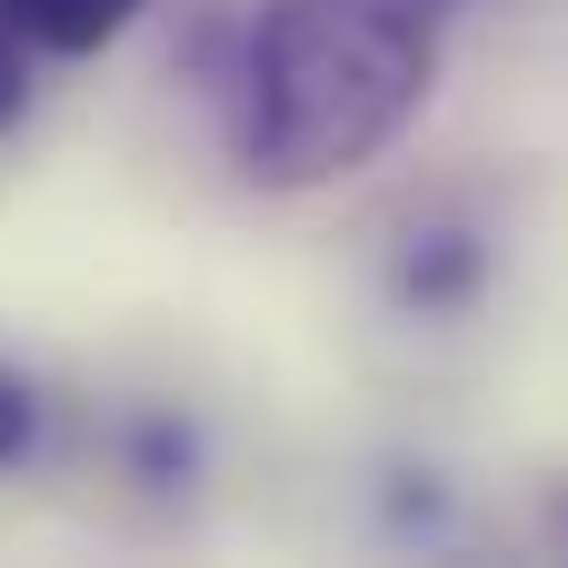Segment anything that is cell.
<instances>
[{"instance_id":"7a4b0ae2","label":"cell","mask_w":568,"mask_h":568,"mask_svg":"<svg viewBox=\"0 0 568 568\" xmlns=\"http://www.w3.org/2000/svg\"><path fill=\"white\" fill-rule=\"evenodd\" d=\"M140 10H150V0H0V20L20 30L30 60H90V50H110Z\"/></svg>"},{"instance_id":"6da1fadb","label":"cell","mask_w":568,"mask_h":568,"mask_svg":"<svg viewBox=\"0 0 568 568\" xmlns=\"http://www.w3.org/2000/svg\"><path fill=\"white\" fill-rule=\"evenodd\" d=\"M459 0H260L230 150L260 190H329L369 170L439 90V30Z\"/></svg>"},{"instance_id":"277c9868","label":"cell","mask_w":568,"mask_h":568,"mask_svg":"<svg viewBox=\"0 0 568 568\" xmlns=\"http://www.w3.org/2000/svg\"><path fill=\"white\" fill-rule=\"evenodd\" d=\"M30 110V50H20V30L0 20V130Z\"/></svg>"},{"instance_id":"3957f363","label":"cell","mask_w":568,"mask_h":568,"mask_svg":"<svg viewBox=\"0 0 568 568\" xmlns=\"http://www.w3.org/2000/svg\"><path fill=\"white\" fill-rule=\"evenodd\" d=\"M40 449V379L0 359V469H20Z\"/></svg>"},{"instance_id":"5b68a950","label":"cell","mask_w":568,"mask_h":568,"mask_svg":"<svg viewBox=\"0 0 568 568\" xmlns=\"http://www.w3.org/2000/svg\"><path fill=\"white\" fill-rule=\"evenodd\" d=\"M549 529H559V549H568V489H549Z\"/></svg>"}]
</instances>
